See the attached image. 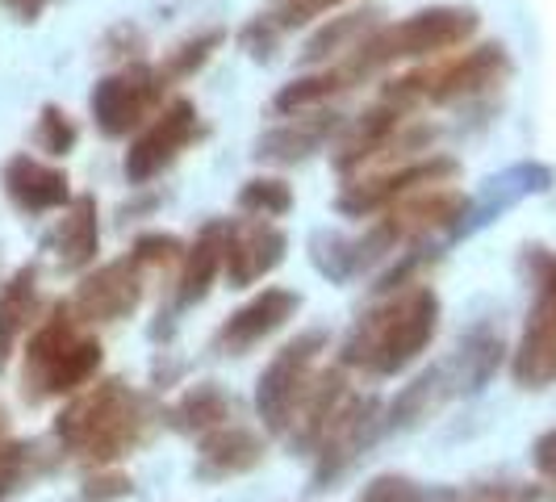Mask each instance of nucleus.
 Instances as JSON below:
<instances>
[{"mask_svg": "<svg viewBox=\"0 0 556 502\" xmlns=\"http://www.w3.org/2000/svg\"><path fill=\"white\" fill-rule=\"evenodd\" d=\"M440 327V298L431 285H410L393 302L368 310L352 335L343 339V364L364 368L372 377H393L422 356Z\"/></svg>", "mask_w": 556, "mask_h": 502, "instance_id": "nucleus-1", "label": "nucleus"}, {"mask_svg": "<svg viewBox=\"0 0 556 502\" xmlns=\"http://www.w3.org/2000/svg\"><path fill=\"white\" fill-rule=\"evenodd\" d=\"M147 423H151V411L126 381H101L59 415L55 436L67 452L110 465L130 448H139Z\"/></svg>", "mask_w": 556, "mask_h": 502, "instance_id": "nucleus-2", "label": "nucleus"}, {"mask_svg": "<svg viewBox=\"0 0 556 502\" xmlns=\"http://www.w3.org/2000/svg\"><path fill=\"white\" fill-rule=\"evenodd\" d=\"M477 34V13L473 9H460V4H435V9H418L406 22L386 29H372L356 47L352 63L343 67L348 80H361L372 76L381 67H390L397 59H422V55H440L452 51L460 42H469Z\"/></svg>", "mask_w": 556, "mask_h": 502, "instance_id": "nucleus-3", "label": "nucleus"}, {"mask_svg": "<svg viewBox=\"0 0 556 502\" xmlns=\"http://www.w3.org/2000/svg\"><path fill=\"white\" fill-rule=\"evenodd\" d=\"M531 285H535V306L528 314L523 339L515 348V381L540 390L556 377V255L535 248L528 255Z\"/></svg>", "mask_w": 556, "mask_h": 502, "instance_id": "nucleus-4", "label": "nucleus"}, {"mask_svg": "<svg viewBox=\"0 0 556 502\" xmlns=\"http://www.w3.org/2000/svg\"><path fill=\"white\" fill-rule=\"evenodd\" d=\"M506 51H502L498 42H485V47H473V51H465L460 59H452L444 67H435V72H415V76H406V80H397L390 88L393 105H410V101H435V105H444V101H460V97H473L481 88H490V84H498L506 76Z\"/></svg>", "mask_w": 556, "mask_h": 502, "instance_id": "nucleus-5", "label": "nucleus"}, {"mask_svg": "<svg viewBox=\"0 0 556 502\" xmlns=\"http://www.w3.org/2000/svg\"><path fill=\"white\" fill-rule=\"evenodd\" d=\"M323 348H327V335L323 331L298 335L260 373V381H255V411H260L268 431H289L293 411H298V402L309 390V373H314V361L323 356Z\"/></svg>", "mask_w": 556, "mask_h": 502, "instance_id": "nucleus-6", "label": "nucleus"}, {"mask_svg": "<svg viewBox=\"0 0 556 502\" xmlns=\"http://www.w3.org/2000/svg\"><path fill=\"white\" fill-rule=\"evenodd\" d=\"M164 72L142 67V63L97 80V88H92V117H97L101 135H110V139L130 135L142 117L164 101Z\"/></svg>", "mask_w": 556, "mask_h": 502, "instance_id": "nucleus-7", "label": "nucleus"}, {"mask_svg": "<svg viewBox=\"0 0 556 502\" xmlns=\"http://www.w3.org/2000/svg\"><path fill=\"white\" fill-rule=\"evenodd\" d=\"M456 176V160L447 155H431V160H410V164L393 167V172H381L372 180H361V185H348L339 193V214L348 218H372L377 210H390L402 197L418 193V189H431V185H444Z\"/></svg>", "mask_w": 556, "mask_h": 502, "instance_id": "nucleus-8", "label": "nucleus"}, {"mask_svg": "<svg viewBox=\"0 0 556 502\" xmlns=\"http://www.w3.org/2000/svg\"><path fill=\"white\" fill-rule=\"evenodd\" d=\"M197 130H201L197 105L185 101V97H176L167 110L155 113V122L142 130L139 139L130 142V151H126V180L130 185H147L155 172H164L197 139Z\"/></svg>", "mask_w": 556, "mask_h": 502, "instance_id": "nucleus-9", "label": "nucleus"}, {"mask_svg": "<svg viewBox=\"0 0 556 502\" xmlns=\"http://www.w3.org/2000/svg\"><path fill=\"white\" fill-rule=\"evenodd\" d=\"M142 302V280H139V260H113L105 268H97L92 277H84V285L72 298V310L84 323H117L126 314H135Z\"/></svg>", "mask_w": 556, "mask_h": 502, "instance_id": "nucleus-10", "label": "nucleus"}, {"mask_svg": "<svg viewBox=\"0 0 556 502\" xmlns=\"http://www.w3.org/2000/svg\"><path fill=\"white\" fill-rule=\"evenodd\" d=\"M289 239L285 230H277L273 223H239L226 226V243H223V273L230 280V289H248L260 277H268L285 260Z\"/></svg>", "mask_w": 556, "mask_h": 502, "instance_id": "nucleus-11", "label": "nucleus"}, {"mask_svg": "<svg viewBox=\"0 0 556 502\" xmlns=\"http://www.w3.org/2000/svg\"><path fill=\"white\" fill-rule=\"evenodd\" d=\"M302 310V298L293 289H264L260 298H251L248 306H239L218 331V348L243 356L248 348L264 343L268 335H277L293 314Z\"/></svg>", "mask_w": 556, "mask_h": 502, "instance_id": "nucleus-12", "label": "nucleus"}, {"mask_svg": "<svg viewBox=\"0 0 556 502\" xmlns=\"http://www.w3.org/2000/svg\"><path fill=\"white\" fill-rule=\"evenodd\" d=\"M377 402L372 398H348V406L339 411L334 427L327 431V440L318 448V469H314V481L327 486L334 477L343 474L356 456H361L368 440L377 436Z\"/></svg>", "mask_w": 556, "mask_h": 502, "instance_id": "nucleus-13", "label": "nucleus"}, {"mask_svg": "<svg viewBox=\"0 0 556 502\" xmlns=\"http://www.w3.org/2000/svg\"><path fill=\"white\" fill-rule=\"evenodd\" d=\"M260 461H264V440L239 423H223V427L205 431V440L197 448V474L210 481L248 474Z\"/></svg>", "mask_w": 556, "mask_h": 502, "instance_id": "nucleus-14", "label": "nucleus"}, {"mask_svg": "<svg viewBox=\"0 0 556 502\" xmlns=\"http://www.w3.org/2000/svg\"><path fill=\"white\" fill-rule=\"evenodd\" d=\"M4 193L26 214H51L67 205V176L59 167H47L29 155H13L4 164Z\"/></svg>", "mask_w": 556, "mask_h": 502, "instance_id": "nucleus-15", "label": "nucleus"}, {"mask_svg": "<svg viewBox=\"0 0 556 502\" xmlns=\"http://www.w3.org/2000/svg\"><path fill=\"white\" fill-rule=\"evenodd\" d=\"M339 130V113H309V117H293L277 130H268L264 139L255 142V160H268V164H298L309 160L323 142Z\"/></svg>", "mask_w": 556, "mask_h": 502, "instance_id": "nucleus-16", "label": "nucleus"}, {"mask_svg": "<svg viewBox=\"0 0 556 502\" xmlns=\"http://www.w3.org/2000/svg\"><path fill=\"white\" fill-rule=\"evenodd\" d=\"M348 398L352 393H348L343 373H327L323 381H314L306 398L298 402V411H293V448H323L339 411L348 406Z\"/></svg>", "mask_w": 556, "mask_h": 502, "instance_id": "nucleus-17", "label": "nucleus"}, {"mask_svg": "<svg viewBox=\"0 0 556 502\" xmlns=\"http://www.w3.org/2000/svg\"><path fill=\"white\" fill-rule=\"evenodd\" d=\"M51 248H55V264L63 273H84L97 260V251H101V226H97V201L88 193H80L72 201V210L55 226Z\"/></svg>", "mask_w": 556, "mask_h": 502, "instance_id": "nucleus-18", "label": "nucleus"}, {"mask_svg": "<svg viewBox=\"0 0 556 502\" xmlns=\"http://www.w3.org/2000/svg\"><path fill=\"white\" fill-rule=\"evenodd\" d=\"M97 368H101V343L88 335H76L55 361L47 364V373L34 386H26V398L42 402V398H59V393H76L97 377Z\"/></svg>", "mask_w": 556, "mask_h": 502, "instance_id": "nucleus-19", "label": "nucleus"}, {"mask_svg": "<svg viewBox=\"0 0 556 502\" xmlns=\"http://www.w3.org/2000/svg\"><path fill=\"white\" fill-rule=\"evenodd\" d=\"M223 243H226V223H210L197 243L185 251V268H180V280H176V302L180 306H193L210 293L214 277L223 273Z\"/></svg>", "mask_w": 556, "mask_h": 502, "instance_id": "nucleus-20", "label": "nucleus"}, {"mask_svg": "<svg viewBox=\"0 0 556 502\" xmlns=\"http://www.w3.org/2000/svg\"><path fill=\"white\" fill-rule=\"evenodd\" d=\"M397 122H402V105H393V101H381L377 110H368L364 117H356V126L343 135L339 142V151H334V167L339 172H352V167H361L364 160H372L390 135L397 130Z\"/></svg>", "mask_w": 556, "mask_h": 502, "instance_id": "nucleus-21", "label": "nucleus"}, {"mask_svg": "<svg viewBox=\"0 0 556 502\" xmlns=\"http://www.w3.org/2000/svg\"><path fill=\"white\" fill-rule=\"evenodd\" d=\"M498 361H502V335H494L490 327H477L469 339H460L456 356L447 361L452 377H456V393L481 390V386L494 377Z\"/></svg>", "mask_w": 556, "mask_h": 502, "instance_id": "nucleus-22", "label": "nucleus"}, {"mask_svg": "<svg viewBox=\"0 0 556 502\" xmlns=\"http://www.w3.org/2000/svg\"><path fill=\"white\" fill-rule=\"evenodd\" d=\"M548 180H553V172H548V167H540V164H519V167H510V172H502V176H494V180H490V189H485V201L473 210V223L465 226V230L490 223L494 214H502L506 205H515L519 197L548 189Z\"/></svg>", "mask_w": 556, "mask_h": 502, "instance_id": "nucleus-23", "label": "nucleus"}, {"mask_svg": "<svg viewBox=\"0 0 556 502\" xmlns=\"http://www.w3.org/2000/svg\"><path fill=\"white\" fill-rule=\"evenodd\" d=\"M34 264L29 268H17L9 285L0 289V368L9 364V352L17 343V335L29 327V314H34Z\"/></svg>", "mask_w": 556, "mask_h": 502, "instance_id": "nucleus-24", "label": "nucleus"}, {"mask_svg": "<svg viewBox=\"0 0 556 502\" xmlns=\"http://www.w3.org/2000/svg\"><path fill=\"white\" fill-rule=\"evenodd\" d=\"M230 411H235V402L214 381H201V386H193L172 406L167 418H172L176 431H214V427H223L226 418H230Z\"/></svg>", "mask_w": 556, "mask_h": 502, "instance_id": "nucleus-25", "label": "nucleus"}, {"mask_svg": "<svg viewBox=\"0 0 556 502\" xmlns=\"http://www.w3.org/2000/svg\"><path fill=\"white\" fill-rule=\"evenodd\" d=\"M372 9H364V13H348V17H331L327 26L318 29L314 38L306 42V51H302V59L306 63H323V59L339 55V51H348L356 38H368V26H372Z\"/></svg>", "mask_w": 556, "mask_h": 502, "instance_id": "nucleus-26", "label": "nucleus"}, {"mask_svg": "<svg viewBox=\"0 0 556 502\" xmlns=\"http://www.w3.org/2000/svg\"><path fill=\"white\" fill-rule=\"evenodd\" d=\"M339 88H348V76H343V72H318V76H306V80H293L277 92V110L280 113L314 110V105L331 101Z\"/></svg>", "mask_w": 556, "mask_h": 502, "instance_id": "nucleus-27", "label": "nucleus"}, {"mask_svg": "<svg viewBox=\"0 0 556 502\" xmlns=\"http://www.w3.org/2000/svg\"><path fill=\"white\" fill-rule=\"evenodd\" d=\"M239 210L251 218H280L293 210V189L277 176H255L239 189Z\"/></svg>", "mask_w": 556, "mask_h": 502, "instance_id": "nucleus-28", "label": "nucleus"}, {"mask_svg": "<svg viewBox=\"0 0 556 502\" xmlns=\"http://www.w3.org/2000/svg\"><path fill=\"white\" fill-rule=\"evenodd\" d=\"M218 47H223V29H205V34H197L189 42H180V47L167 55V63L160 72L172 76V80H189L197 67H205V59L214 55Z\"/></svg>", "mask_w": 556, "mask_h": 502, "instance_id": "nucleus-29", "label": "nucleus"}, {"mask_svg": "<svg viewBox=\"0 0 556 502\" xmlns=\"http://www.w3.org/2000/svg\"><path fill=\"white\" fill-rule=\"evenodd\" d=\"M361 502H456V494H431L402 474H381L364 486Z\"/></svg>", "mask_w": 556, "mask_h": 502, "instance_id": "nucleus-30", "label": "nucleus"}, {"mask_svg": "<svg viewBox=\"0 0 556 502\" xmlns=\"http://www.w3.org/2000/svg\"><path fill=\"white\" fill-rule=\"evenodd\" d=\"M76 139H80L76 122L59 110V105H42V117H38V147H42L47 155H67V151L76 147Z\"/></svg>", "mask_w": 556, "mask_h": 502, "instance_id": "nucleus-31", "label": "nucleus"}, {"mask_svg": "<svg viewBox=\"0 0 556 502\" xmlns=\"http://www.w3.org/2000/svg\"><path fill=\"white\" fill-rule=\"evenodd\" d=\"M456 502H535V490H531V486H510V481H502V486L465 490V494H456Z\"/></svg>", "mask_w": 556, "mask_h": 502, "instance_id": "nucleus-32", "label": "nucleus"}, {"mask_svg": "<svg viewBox=\"0 0 556 502\" xmlns=\"http://www.w3.org/2000/svg\"><path fill=\"white\" fill-rule=\"evenodd\" d=\"M334 4H343V0H285L277 13V26H302L309 17H323V13H331Z\"/></svg>", "mask_w": 556, "mask_h": 502, "instance_id": "nucleus-33", "label": "nucleus"}, {"mask_svg": "<svg viewBox=\"0 0 556 502\" xmlns=\"http://www.w3.org/2000/svg\"><path fill=\"white\" fill-rule=\"evenodd\" d=\"M180 251V239L176 235H142L135 243V260L139 264H160V260H172Z\"/></svg>", "mask_w": 556, "mask_h": 502, "instance_id": "nucleus-34", "label": "nucleus"}, {"mask_svg": "<svg viewBox=\"0 0 556 502\" xmlns=\"http://www.w3.org/2000/svg\"><path fill=\"white\" fill-rule=\"evenodd\" d=\"M122 494H130V477H122V474L88 477V486H84V499H92V502H110V499H122Z\"/></svg>", "mask_w": 556, "mask_h": 502, "instance_id": "nucleus-35", "label": "nucleus"}, {"mask_svg": "<svg viewBox=\"0 0 556 502\" xmlns=\"http://www.w3.org/2000/svg\"><path fill=\"white\" fill-rule=\"evenodd\" d=\"M277 22H251L248 29H243V47H248L251 55H260V59H268L273 55V42H277Z\"/></svg>", "mask_w": 556, "mask_h": 502, "instance_id": "nucleus-36", "label": "nucleus"}, {"mask_svg": "<svg viewBox=\"0 0 556 502\" xmlns=\"http://www.w3.org/2000/svg\"><path fill=\"white\" fill-rule=\"evenodd\" d=\"M531 461H535V469L548 477L556 486V427L548 431V436H540L535 440V452H531Z\"/></svg>", "mask_w": 556, "mask_h": 502, "instance_id": "nucleus-37", "label": "nucleus"}, {"mask_svg": "<svg viewBox=\"0 0 556 502\" xmlns=\"http://www.w3.org/2000/svg\"><path fill=\"white\" fill-rule=\"evenodd\" d=\"M0 4H4V9H9L17 22H34V17H38V13H42L51 0H0Z\"/></svg>", "mask_w": 556, "mask_h": 502, "instance_id": "nucleus-38", "label": "nucleus"}]
</instances>
